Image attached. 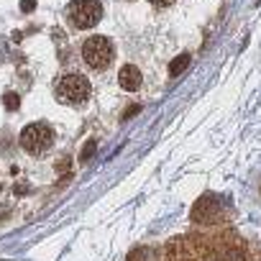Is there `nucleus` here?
Segmentation results:
<instances>
[{
    "mask_svg": "<svg viewBox=\"0 0 261 261\" xmlns=\"http://www.w3.org/2000/svg\"><path fill=\"white\" fill-rule=\"evenodd\" d=\"M151 3H154V6H159V8H167V6H172V3H174V0H151Z\"/></svg>",
    "mask_w": 261,
    "mask_h": 261,
    "instance_id": "13",
    "label": "nucleus"
},
{
    "mask_svg": "<svg viewBox=\"0 0 261 261\" xmlns=\"http://www.w3.org/2000/svg\"><path fill=\"white\" fill-rule=\"evenodd\" d=\"M113 44L105 36H90L82 46V59L92 67V69H105L113 62Z\"/></svg>",
    "mask_w": 261,
    "mask_h": 261,
    "instance_id": "4",
    "label": "nucleus"
},
{
    "mask_svg": "<svg viewBox=\"0 0 261 261\" xmlns=\"http://www.w3.org/2000/svg\"><path fill=\"white\" fill-rule=\"evenodd\" d=\"M102 16V6L97 0H74L69 6V21L77 29H92Z\"/></svg>",
    "mask_w": 261,
    "mask_h": 261,
    "instance_id": "5",
    "label": "nucleus"
},
{
    "mask_svg": "<svg viewBox=\"0 0 261 261\" xmlns=\"http://www.w3.org/2000/svg\"><path fill=\"white\" fill-rule=\"evenodd\" d=\"M21 8H23V11H26V13H29V11H34V0H26V3H23V6H21Z\"/></svg>",
    "mask_w": 261,
    "mask_h": 261,
    "instance_id": "15",
    "label": "nucleus"
},
{
    "mask_svg": "<svg viewBox=\"0 0 261 261\" xmlns=\"http://www.w3.org/2000/svg\"><path fill=\"white\" fill-rule=\"evenodd\" d=\"M215 256H218V261H246V248L233 233H228L225 241H218Z\"/></svg>",
    "mask_w": 261,
    "mask_h": 261,
    "instance_id": "7",
    "label": "nucleus"
},
{
    "mask_svg": "<svg viewBox=\"0 0 261 261\" xmlns=\"http://www.w3.org/2000/svg\"><path fill=\"white\" fill-rule=\"evenodd\" d=\"M128 261H156V253L151 251V248H136V251H130V256H128Z\"/></svg>",
    "mask_w": 261,
    "mask_h": 261,
    "instance_id": "10",
    "label": "nucleus"
},
{
    "mask_svg": "<svg viewBox=\"0 0 261 261\" xmlns=\"http://www.w3.org/2000/svg\"><path fill=\"white\" fill-rule=\"evenodd\" d=\"M95 149H97V141H95V139H90V141L85 144V149H82V154H80V159H77V162H80V164H87V162L92 159Z\"/></svg>",
    "mask_w": 261,
    "mask_h": 261,
    "instance_id": "11",
    "label": "nucleus"
},
{
    "mask_svg": "<svg viewBox=\"0 0 261 261\" xmlns=\"http://www.w3.org/2000/svg\"><path fill=\"white\" fill-rule=\"evenodd\" d=\"M118 82H120V87H123L125 92H136V90L141 87V72H139V67L125 64V67L118 72Z\"/></svg>",
    "mask_w": 261,
    "mask_h": 261,
    "instance_id": "8",
    "label": "nucleus"
},
{
    "mask_svg": "<svg viewBox=\"0 0 261 261\" xmlns=\"http://www.w3.org/2000/svg\"><path fill=\"white\" fill-rule=\"evenodd\" d=\"M220 215V200L215 195H202L195 207H192V220L200 223V225H207V223H215V218Z\"/></svg>",
    "mask_w": 261,
    "mask_h": 261,
    "instance_id": "6",
    "label": "nucleus"
},
{
    "mask_svg": "<svg viewBox=\"0 0 261 261\" xmlns=\"http://www.w3.org/2000/svg\"><path fill=\"white\" fill-rule=\"evenodd\" d=\"M21 149L26 151V154H31V156H36V154H44L49 146H51V141H54V130H51V125H46V123H31V125H26L23 130H21Z\"/></svg>",
    "mask_w": 261,
    "mask_h": 261,
    "instance_id": "2",
    "label": "nucleus"
},
{
    "mask_svg": "<svg viewBox=\"0 0 261 261\" xmlns=\"http://www.w3.org/2000/svg\"><path fill=\"white\" fill-rule=\"evenodd\" d=\"M57 95L67 105H80L90 97V82L85 74H64L57 85Z\"/></svg>",
    "mask_w": 261,
    "mask_h": 261,
    "instance_id": "3",
    "label": "nucleus"
},
{
    "mask_svg": "<svg viewBox=\"0 0 261 261\" xmlns=\"http://www.w3.org/2000/svg\"><path fill=\"white\" fill-rule=\"evenodd\" d=\"M207 243L197 241L195 236L172 238L164 248V261H205L207 258Z\"/></svg>",
    "mask_w": 261,
    "mask_h": 261,
    "instance_id": "1",
    "label": "nucleus"
},
{
    "mask_svg": "<svg viewBox=\"0 0 261 261\" xmlns=\"http://www.w3.org/2000/svg\"><path fill=\"white\" fill-rule=\"evenodd\" d=\"M57 169H59V172H67V169H69V159L64 156V159L59 162V167H57Z\"/></svg>",
    "mask_w": 261,
    "mask_h": 261,
    "instance_id": "14",
    "label": "nucleus"
},
{
    "mask_svg": "<svg viewBox=\"0 0 261 261\" xmlns=\"http://www.w3.org/2000/svg\"><path fill=\"white\" fill-rule=\"evenodd\" d=\"M187 64H190V54H179L172 64H169V74L172 77H177V74H182L185 69H187Z\"/></svg>",
    "mask_w": 261,
    "mask_h": 261,
    "instance_id": "9",
    "label": "nucleus"
},
{
    "mask_svg": "<svg viewBox=\"0 0 261 261\" xmlns=\"http://www.w3.org/2000/svg\"><path fill=\"white\" fill-rule=\"evenodd\" d=\"M3 105H6V110H18L21 97H18V95H13V92H6V95H3Z\"/></svg>",
    "mask_w": 261,
    "mask_h": 261,
    "instance_id": "12",
    "label": "nucleus"
}]
</instances>
